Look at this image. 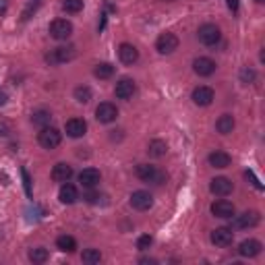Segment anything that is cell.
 Returning a JSON list of instances; mask_svg holds the SVG:
<instances>
[{
  "label": "cell",
  "mask_w": 265,
  "mask_h": 265,
  "mask_svg": "<svg viewBox=\"0 0 265 265\" xmlns=\"http://www.w3.org/2000/svg\"><path fill=\"white\" fill-rule=\"evenodd\" d=\"M118 58L123 65H135L139 60V50L133 44H120L118 46Z\"/></svg>",
  "instance_id": "30bf717a"
},
{
  "label": "cell",
  "mask_w": 265,
  "mask_h": 265,
  "mask_svg": "<svg viewBox=\"0 0 265 265\" xmlns=\"http://www.w3.org/2000/svg\"><path fill=\"white\" fill-rule=\"evenodd\" d=\"M139 263H149V265H153V263H157L155 259H147V257H143V259H139Z\"/></svg>",
  "instance_id": "60d3db41"
},
{
  "label": "cell",
  "mask_w": 265,
  "mask_h": 265,
  "mask_svg": "<svg viewBox=\"0 0 265 265\" xmlns=\"http://www.w3.org/2000/svg\"><path fill=\"white\" fill-rule=\"evenodd\" d=\"M56 247H58L63 253H73V251L77 249V240H75L73 236H69V234H63V236L56 238Z\"/></svg>",
  "instance_id": "484cf974"
},
{
  "label": "cell",
  "mask_w": 265,
  "mask_h": 265,
  "mask_svg": "<svg viewBox=\"0 0 265 265\" xmlns=\"http://www.w3.org/2000/svg\"><path fill=\"white\" fill-rule=\"evenodd\" d=\"M151 242H153V238H151L149 234H143V236L137 238V249H139V251H147V249L151 247Z\"/></svg>",
  "instance_id": "836d02e7"
},
{
  "label": "cell",
  "mask_w": 265,
  "mask_h": 265,
  "mask_svg": "<svg viewBox=\"0 0 265 265\" xmlns=\"http://www.w3.org/2000/svg\"><path fill=\"white\" fill-rule=\"evenodd\" d=\"M147 151H149L151 157H164L166 151H168V145H166V141H162V139H153V141H149Z\"/></svg>",
  "instance_id": "cb8c5ba5"
},
{
  "label": "cell",
  "mask_w": 265,
  "mask_h": 265,
  "mask_svg": "<svg viewBox=\"0 0 265 265\" xmlns=\"http://www.w3.org/2000/svg\"><path fill=\"white\" fill-rule=\"evenodd\" d=\"M7 99H9V95H7L5 91H0V108H3V106L7 104Z\"/></svg>",
  "instance_id": "ab89813d"
},
{
  "label": "cell",
  "mask_w": 265,
  "mask_h": 265,
  "mask_svg": "<svg viewBox=\"0 0 265 265\" xmlns=\"http://www.w3.org/2000/svg\"><path fill=\"white\" fill-rule=\"evenodd\" d=\"M7 11H9V3L7 0H0V17H3Z\"/></svg>",
  "instance_id": "74e56055"
},
{
  "label": "cell",
  "mask_w": 265,
  "mask_h": 265,
  "mask_svg": "<svg viewBox=\"0 0 265 265\" xmlns=\"http://www.w3.org/2000/svg\"><path fill=\"white\" fill-rule=\"evenodd\" d=\"M87 133V123L83 118H71L67 120V135L73 139H79Z\"/></svg>",
  "instance_id": "e0dca14e"
},
{
  "label": "cell",
  "mask_w": 265,
  "mask_h": 265,
  "mask_svg": "<svg viewBox=\"0 0 265 265\" xmlns=\"http://www.w3.org/2000/svg\"><path fill=\"white\" fill-rule=\"evenodd\" d=\"M135 81L133 79H129V77H125V79H120L118 83H116V87H114V95L118 97V99H131L133 97V93H135Z\"/></svg>",
  "instance_id": "5bb4252c"
},
{
  "label": "cell",
  "mask_w": 265,
  "mask_h": 265,
  "mask_svg": "<svg viewBox=\"0 0 265 265\" xmlns=\"http://www.w3.org/2000/svg\"><path fill=\"white\" fill-rule=\"evenodd\" d=\"M193 71L199 75V77H209V75H214L216 73V63L207 58V56H199L195 58L193 63Z\"/></svg>",
  "instance_id": "9c48e42d"
},
{
  "label": "cell",
  "mask_w": 265,
  "mask_h": 265,
  "mask_svg": "<svg viewBox=\"0 0 265 265\" xmlns=\"http://www.w3.org/2000/svg\"><path fill=\"white\" fill-rule=\"evenodd\" d=\"M63 9H65L67 13H71V15H77V13L83 11V0H65Z\"/></svg>",
  "instance_id": "f546056e"
},
{
  "label": "cell",
  "mask_w": 265,
  "mask_h": 265,
  "mask_svg": "<svg viewBox=\"0 0 265 265\" xmlns=\"http://www.w3.org/2000/svg\"><path fill=\"white\" fill-rule=\"evenodd\" d=\"M197 37H199V42H201L203 46H216V44L220 42L222 33H220V27H218V25H214V23H205V25L199 27Z\"/></svg>",
  "instance_id": "3957f363"
},
{
  "label": "cell",
  "mask_w": 265,
  "mask_h": 265,
  "mask_svg": "<svg viewBox=\"0 0 265 265\" xmlns=\"http://www.w3.org/2000/svg\"><path fill=\"white\" fill-rule=\"evenodd\" d=\"M29 259L33 263H46L48 261V251L44 247H37V249H31L29 251Z\"/></svg>",
  "instance_id": "1f68e13d"
},
{
  "label": "cell",
  "mask_w": 265,
  "mask_h": 265,
  "mask_svg": "<svg viewBox=\"0 0 265 265\" xmlns=\"http://www.w3.org/2000/svg\"><path fill=\"white\" fill-rule=\"evenodd\" d=\"M93 75H95L97 79H110V77L114 75V67H112L110 63H101V65H97V67L93 69Z\"/></svg>",
  "instance_id": "4316f807"
},
{
  "label": "cell",
  "mask_w": 265,
  "mask_h": 265,
  "mask_svg": "<svg viewBox=\"0 0 265 265\" xmlns=\"http://www.w3.org/2000/svg\"><path fill=\"white\" fill-rule=\"evenodd\" d=\"M259 224V214L257 211H244L242 216H236V228H255Z\"/></svg>",
  "instance_id": "ffe728a7"
},
{
  "label": "cell",
  "mask_w": 265,
  "mask_h": 265,
  "mask_svg": "<svg viewBox=\"0 0 265 265\" xmlns=\"http://www.w3.org/2000/svg\"><path fill=\"white\" fill-rule=\"evenodd\" d=\"M77 56V48L75 46H60V48H54L46 56V63L48 65H65L69 60H73Z\"/></svg>",
  "instance_id": "6da1fadb"
},
{
  "label": "cell",
  "mask_w": 265,
  "mask_h": 265,
  "mask_svg": "<svg viewBox=\"0 0 265 265\" xmlns=\"http://www.w3.org/2000/svg\"><path fill=\"white\" fill-rule=\"evenodd\" d=\"M99 180H101V174H99V170H95V168H85V170L79 172V182H81V187H85V189L97 187Z\"/></svg>",
  "instance_id": "9a60e30c"
},
{
  "label": "cell",
  "mask_w": 265,
  "mask_h": 265,
  "mask_svg": "<svg viewBox=\"0 0 265 265\" xmlns=\"http://www.w3.org/2000/svg\"><path fill=\"white\" fill-rule=\"evenodd\" d=\"M234 240V232L230 228H216L214 232H211V242H214L216 247H230Z\"/></svg>",
  "instance_id": "4fadbf2b"
},
{
  "label": "cell",
  "mask_w": 265,
  "mask_h": 265,
  "mask_svg": "<svg viewBox=\"0 0 265 265\" xmlns=\"http://www.w3.org/2000/svg\"><path fill=\"white\" fill-rule=\"evenodd\" d=\"M37 141H39V145H42L44 149H56V147L60 145V141H63V135H60V131H58V129L46 127V129H42V131H39Z\"/></svg>",
  "instance_id": "277c9868"
},
{
  "label": "cell",
  "mask_w": 265,
  "mask_h": 265,
  "mask_svg": "<svg viewBox=\"0 0 265 265\" xmlns=\"http://www.w3.org/2000/svg\"><path fill=\"white\" fill-rule=\"evenodd\" d=\"M234 116L232 114H222L220 118H218V123H216V129H218V133L220 135H230L232 131H234Z\"/></svg>",
  "instance_id": "603a6c76"
},
{
  "label": "cell",
  "mask_w": 265,
  "mask_h": 265,
  "mask_svg": "<svg viewBox=\"0 0 265 265\" xmlns=\"http://www.w3.org/2000/svg\"><path fill=\"white\" fill-rule=\"evenodd\" d=\"M81 261L87 263V265H95V263L101 261V253L97 249H85L83 255H81Z\"/></svg>",
  "instance_id": "83f0119b"
},
{
  "label": "cell",
  "mask_w": 265,
  "mask_h": 265,
  "mask_svg": "<svg viewBox=\"0 0 265 265\" xmlns=\"http://www.w3.org/2000/svg\"><path fill=\"white\" fill-rule=\"evenodd\" d=\"M73 176V168L69 164H56L54 168H52V180L54 182H69Z\"/></svg>",
  "instance_id": "d6986e66"
},
{
  "label": "cell",
  "mask_w": 265,
  "mask_h": 265,
  "mask_svg": "<svg viewBox=\"0 0 265 265\" xmlns=\"http://www.w3.org/2000/svg\"><path fill=\"white\" fill-rule=\"evenodd\" d=\"M37 5H39V0H33V3H31V5H29V7L25 9V11H23V17H21V19H23V21H27V19L31 17V13H35Z\"/></svg>",
  "instance_id": "d590c367"
},
{
  "label": "cell",
  "mask_w": 265,
  "mask_h": 265,
  "mask_svg": "<svg viewBox=\"0 0 265 265\" xmlns=\"http://www.w3.org/2000/svg\"><path fill=\"white\" fill-rule=\"evenodd\" d=\"M58 199H60L65 205H71V203H75V201L79 199V193H77V189H75L73 185H69V182H63V187H60V193H58Z\"/></svg>",
  "instance_id": "7402d4cb"
},
{
  "label": "cell",
  "mask_w": 265,
  "mask_h": 265,
  "mask_svg": "<svg viewBox=\"0 0 265 265\" xmlns=\"http://www.w3.org/2000/svg\"><path fill=\"white\" fill-rule=\"evenodd\" d=\"M75 99H77L79 104H87V101L91 99V89H89L87 85H79V87L75 89Z\"/></svg>",
  "instance_id": "4dcf8cb0"
},
{
  "label": "cell",
  "mask_w": 265,
  "mask_h": 265,
  "mask_svg": "<svg viewBox=\"0 0 265 265\" xmlns=\"http://www.w3.org/2000/svg\"><path fill=\"white\" fill-rule=\"evenodd\" d=\"M211 214H214L216 218H220V220H232L234 214H236V209H234V205L230 201L220 199V201H216L214 205H211Z\"/></svg>",
  "instance_id": "ba28073f"
},
{
  "label": "cell",
  "mask_w": 265,
  "mask_h": 265,
  "mask_svg": "<svg viewBox=\"0 0 265 265\" xmlns=\"http://www.w3.org/2000/svg\"><path fill=\"white\" fill-rule=\"evenodd\" d=\"M228 9H230L232 13H236V11H238V0H228Z\"/></svg>",
  "instance_id": "f35d334b"
},
{
  "label": "cell",
  "mask_w": 265,
  "mask_h": 265,
  "mask_svg": "<svg viewBox=\"0 0 265 265\" xmlns=\"http://www.w3.org/2000/svg\"><path fill=\"white\" fill-rule=\"evenodd\" d=\"M244 178H247V180H251V185H253L255 189H259V191L263 189V185L259 182V178H257V176H255V174H253L251 170H247V172H244Z\"/></svg>",
  "instance_id": "e575fe53"
},
{
  "label": "cell",
  "mask_w": 265,
  "mask_h": 265,
  "mask_svg": "<svg viewBox=\"0 0 265 265\" xmlns=\"http://www.w3.org/2000/svg\"><path fill=\"white\" fill-rule=\"evenodd\" d=\"M73 33V23L67 21V19H56V21H52L50 23V35L63 42V39H69Z\"/></svg>",
  "instance_id": "5b68a950"
},
{
  "label": "cell",
  "mask_w": 265,
  "mask_h": 265,
  "mask_svg": "<svg viewBox=\"0 0 265 265\" xmlns=\"http://www.w3.org/2000/svg\"><path fill=\"white\" fill-rule=\"evenodd\" d=\"M232 189H234V187H232V180H228L226 176H218V178L211 180V185H209V191L214 193V195H218V197L230 195Z\"/></svg>",
  "instance_id": "7c38bea8"
},
{
  "label": "cell",
  "mask_w": 265,
  "mask_h": 265,
  "mask_svg": "<svg viewBox=\"0 0 265 265\" xmlns=\"http://www.w3.org/2000/svg\"><path fill=\"white\" fill-rule=\"evenodd\" d=\"M116 116H118V108H116L114 104H110V101H101L97 108H95V118H97L99 123H104V125L114 123Z\"/></svg>",
  "instance_id": "8992f818"
},
{
  "label": "cell",
  "mask_w": 265,
  "mask_h": 265,
  "mask_svg": "<svg viewBox=\"0 0 265 265\" xmlns=\"http://www.w3.org/2000/svg\"><path fill=\"white\" fill-rule=\"evenodd\" d=\"M255 3H257V5H263V3H265V0H255Z\"/></svg>",
  "instance_id": "b9f144b4"
},
{
  "label": "cell",
  "mask_w": 265,
  "mask_h": 265,
  "mask_svg": "<svg viewBox=\"0 0 265 265\" xmlns=\"http://www.w3.org/2000/svg\"><path fill=\"white\" fill-rule=\"evenodd\" d=\"M131 205L137 209V211H147L151 205H153V197L147 193V191H135L131 195Z\"/></svg>",
  "instance_id": "8fae6325"
},
{
  "label": "cell",
  "mask_w": 265,
  "mask_h": 265,
  "mask_svg": "<svg viewBox=\"0 0 265 265\" xmlns=\"http://www.w3.org/2000/svg\"><path fill=\"white\" fill-rule=\"evenodd\" d=\"M155 48H157V52H160V54H172L174 50H178V37H176L174 33L166 31V33H162L160 37H157Z\"/></svg>",
  "instance_id": "52a82bcc"
},
{
  "label": "cell",
  "mask_w": 265,
  "mask_h": 265,
  "mask_svg": "<svg viewBox=\"0 0 265 265\" xmlns=\"http://www.w3.org/2000/svg\"><path fill=\"white\" fill-rule=\"evenodd\" d=\"M50 120H52V114H50L48 110H37V112H33V116H31V123H33V127H37V129H46V127L50 125Z\"/></svg>",
  "instance_id": "d4e9b609"
},
{
  "label": "cell",
  "mask_w": 265,
  "mask_h": 265,
  "mask_svg": "<svg viewBox=\"0 0 265 265\" xmlns=\"http://www.w3.org/2000/svg\"><path fill=\"white\" fill-rule=\"evenodd\" d=\"M255 79H257L255 69H251V67H242V69H240V83H242V85H253Z\"/></svg>",
  "instance_id": "f1b7e54d"
},
{
  "label": "cell",
  "mask_w": 265,
  "mask_h": 265,
  "mask_svg": "<svg viewBox=\"0 0 265 265\" xmlns=\"http://www.w3.org/2000/svg\"><path fill=\"white\" fill-rule=\"evenodd\" d=\"M83 199L87 203H91V205H99V203H106V199H108V197H106L104 193H97V191H87Z\"/></svg>",
  "instance_id": "d6a6232c"
},
{
  "label": "cell",
  "mask_w": 265,
  "mask_h": 265,
  "mask_svg": "<svg viewBox=\"0 0 265 265\" xmlns=\"http://www.w3.org/2000/svg\"><path fill=\"white\" fill-rule=\"evenodd\" d=\"M21 176H23V185H25V193L31 197V178H29V172L27 170H21Z\"/></svg>",
  "instance_id": "8d00e7d4"
},
{
  "label": "cell",
  "mask_w": 265,
  "mask_h": 265,
  "mask_svg": "<svg viewBox=\"0 0 265 265\" xmlns=\"http://www.w3.org/2000/svg\"><path fill=\"white\" fill-rule=\"evenodd\" d=\"M230 162H232V157H230L226 151L216 149L214 153H209V164L214 166V168H228Z\"/></svg>",
  "instance_id": "44dd1931"
},
{
  "label": "cell",
  "mask_w": 265,
  "mask_h": 265,
  "mask_svg": "<svg viewBox=\"0 0 265 265\" xmlns=\"http://www.w3.org/2000/svg\"><path fill=\"white\" fill-rule=\"evenodd\" d=\"M193 101H195L197 106H209L211 101H214V89L205 87V85L195 87V89H193Z\"/></svg>",
  "instance_id": "2e32d148"
},
{
  "label": "cell",
  "mask_w": 265,
  "mask_h": 265,
  "mask_svg": "<svg viewBox=\"0 0 265 265\" xmlns=\"http://www.w3.org/2000/svg\"><path fill=\"white\" fill-rule=\"evenodd\" d=\"M137 178L143 180V182H153V185H162L166 180L164 172H160L155 166H149V164H139L137 170H135Z\"/></svg>",
  "instance_id": "7a4b0ae2"
},
{
  "label": "cell",
  "mask_w": 265,
  "mask_h": 265,
  "mask_svg": "<svg viewBox=\"0 0 265 265\" xmlns=\"http://www.w3.org/2000/svg\"><path fill=\"white\" fill-rule=\"evenodd\" d=\"M261 242L259 240H255V238H249V240H242L240 244H238V255L240 257H257L259 253H261Z\"/></svg>",
  "instance_id": "ac0fdd59"
}]
</instances>
